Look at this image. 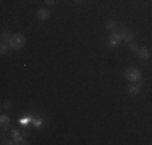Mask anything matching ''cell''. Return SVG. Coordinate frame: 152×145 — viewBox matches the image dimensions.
I'll list each match as a JSON object with an SVG mask.
<instances>
[{"mask_svg":"<svg viewBox=\"0 0 152 145\" xmlns=\"http://www.w3.org/2000/svg\"><path fill=\"white\" fill-rule=\"evenodd\" d=\"M32 124H34L36 128H39V126L42 124V119H41V118H37V119H32Z\"/></svg>","mask_w":152,"mask_h":145,"instance_id":"16","label":"cell"},{"mask_svg":"<svg viewBox=\"0 0 152 145\" xmlns=\"http://www.w3.org/2000/svg\"><path fill=\"white\" fill-rule=\"evenodd\" d=\"M118 36H120V39H121V42H131L133 41V34H131V31H129L126 26H120V29H118Z\"/></svg>","mask_w":152,"mask_h":145,"instance_id":"3","label":"cell"},{"mask_svg":"<svg viewBox=\"0 0 152 145\" xmlns=\"http://www.w3.org/2000/svg\"><path fill=\"white\" fill-rule=\"evenodd\" d=\"M2 144L8 145V144H16V142H12V140H7V139H3V140H2Z\"/></svg>","mask_w":152,"mask_h":145,"instance_id":"17","label":"cell"},{"mask_svg":"<svg viewBox=\"0 0 152 145\" xmlns=\"http://www.w3.org/2000/svg\"><path fill=\"white\" fill-rule=\"evenodd\" d=\"M10 49H12V45H10V42H5V41H2V44H0V53H7Z\"/></svg>","mask_w":152,"mask_h":145,"instance_id":"11","label":"cell"},{"mask_svg":"<svg viewBox=\"0 0 152 145\" xmlns=\"http://www.w3.org/2000/svg\"><path fill=\"white\" fill-rule=\"evenodd\" d=\"M137 49H139V47H137V44L136 42H129V50H131V52H137Z\"/></svg>","mask_w":152,"mask_h":145,"instance_id":"13","label":"cell"},{"mask_svg":"<svg viewBox=\"0 0 152 145\" xmlns=\"http://www.w3.org/2000/svg\"><path fill=\"white\" fill-rule=\"evenodd\" d=\"M141 87H142L141 81L131 82V84L128 86V89H126V92H128V95H137V94H139V90H141Z\"/></svg>","mask_w":152,"mask_h":145,"instance_id":"5","label":"cell"},{"mask_svg":"<svg viewBox=\"0 0 152 145\" xmlns=\"http://www.w3.org/2000/svg\"><path fill=\"white\" fill-rule=\"evenodd\" d=\"M136 55L139 57L141 60H149V58H151V52H149V49H146V47H139L137 52H136Z\"/></svg>","mask_w":152,"mask_h":145,"instance_id":"6","label":"cell"},{"mask_svg":"<svg viewBox=\"0 0 152 145\" xmlns=\"http://www.w3.org/2000/svg\"><path fill=\"white\" fill-rule=\"evenodd\" d=\"M12 136H13V139H15V142H16V144H26V142L23 140V136H21V134L18 132L16 129H13V130H12Z\"/></svg>","mask_w":152,"mask_h":145,"instance_id":"9","label":"cell"},{"mask_svg":"<svg viewBox=\"0 0 152 145\" xmlns=\"http://www.w3.org/2000/svg\"><path fill=\"white\" fill-rule=\"evenodd\" d=\"M12 102H3V110H12Z\"/></svg>","mask_w":152,"mask_h":145,"instance_id":"15","label":"cell"},{"mask_svg":"<svg viewBox=\"0 0 152 145\" xmlns=\"http://www.w3.org/2000/svg\"><path fill=\"white\" fill-rule=\"evenodd\" d=\"M24 44H26V39H24L23 34H13L12 36V41H10V45H12L13 50H20L24 47Z\"/></svg>","mask_w":152,"mask_h":145,"instance_id":"2","label":"cell"},{"mask_svg":"<svg viewBox=\"0 0 152 145\" xmlns=\"http://www.w3.org/2000/svg\"><path fill=\"white\" fill-rule=\"evenodd\" d=\"M0 124H2V129L5 130V129L10 126V116H7V115H2V116H0Z\"/></svg>","mask_w":152,"mask_h":145,"instance_id":"8","label":"cell"},{"mask_svg":"<svg viewBox=\"0 0 152 145\" xmlns=\"http://www.w3.org/2000/svg\"><path fill=\"white\" fill-rule=\"evenodd\" d=\"M29 121H31V116H29V115H28V116H24V118H21V119H20V123H21V124H28Z\"/></svg>","mask_w":152,"mask_h":145,"instance_id":"14","label":"cell"},{"mask_svg":"<svg viewBox=\"0 0 152 145\" xmlns=\"http://www.w3.org/2000/svg\"><path fill=\"white\" fill-rule=\"evenodd\" d=\"M76 2H83V0H76Z\"/></svg>","mask_w":152,"mask_h":145,"instance_id":"19","label":"cell"},{"mask_svg":"<svg viewBox=\"0 0 152 145\" xmlns=\"http://www.w3.org/2000/svg\"><path fill=\"white\" fill-rule=\"evenodd\" d=\"M0 37H2V41H5V42L12 41V34H10L8 31H2V36H0Z\"/></svg>","mask_w":152,"mask_h":145,"instance_id":"12","label":"cell"},{"mask_svg":"<svg viewBox=\"0 0 152 145\" xmlns=\"http://www.w3.org/2000/svg\"><path fill=\"white\" fill-rule=\"evenodd\" d=\"M117 26H118V24L115 23L113 20H108L107 23H105V28H107V29H108V31H110V32H115V29H117Z\"/></svg>","mask_w":152,"mask_h":145,"instance_id":"10","label":"cell"},{"mask_svg":"<svg viewBox=\"0 0 152 145\" xmlns=\"http://www.w3.org/2000/svg\"><path fill=\"white\" fill-rule=\"evenodd\" d=\"M125 78H126V81H129V82H137V81H141V71L137 70V68H126Z\"/></svg>","mask_w":152,"mask_h":145,"instance_id":"1","label":"cell"},{"mask_svg":"<svg viewBox=\"0 0 152 145\" xmlns=\"http://www.w3.org/2000/svg\"><path fill=\"white\" fill-rule=\"evenodd\" d=\"M44 2L47 3V5H53V3H55V0H44Z\"/></svg>","mask_w":152,"mask_h":145,"instance_id":"18","label":"cell"},{"mask_svg":"<svg viewBox=\"0 0 152 145\" xmlns=\"http://www.w3.org/2000/svg\"><path fill=\"white\" fill-rule=\"evenodd\" d=\"M49 16H50V12L47 8H41V10H37V18L41 21H45V20H49Z\"/></svg>","mask_w":152,"mask_h":145,"instance_id":"7","label":"cell"},{"mask_svg":"<svg viewBox=\"0 0 152 145\" xmlns=\"http://www.w3.org/2000/svg\"><path fill=\"white\" fill-rule=\"evenodd\" d=\"M120 42H121V39L118 36V32H110V36L107 37V47H110V49H115Z\"/></svg>","mask_w":152,"mask_h":145,"instance_id":"4","label":"cell"}]
</instances>
